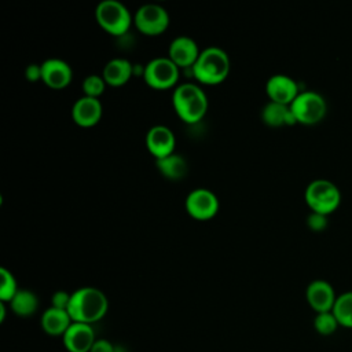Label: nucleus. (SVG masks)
<instances>
[{"instance_id": "b1692460", "label": "nucleus", "mask_w": 352, "mask_h": 352, "mask_svg": "<svg viewBox=\"0 0 352 352\" xmlns=\"http://www.w3.org/2000/svg\"><path fill=\"white\" fill-rule=\"evenodd\" d=\"M0 276H1V286H0V300L1 301H11L12 297L16 294V292L19 290L16 286V280L15 276L12 275L11 271H8L7 268L1 267L0 268Z\"/></svg>"}, {"instance_id": "cd10ccee", "label": "nucleus", "mask_w": 352, "mask_h": 352, "mask_svg": "<svg viewBox=\"0 0 352 352\" xmlns=\"http://www.w3.org/2000/svg\"><path fill=\"white\" fill-rule=\"evenodd\" d=\"M114 351H116V346L109 340L99 338L94 342L89 352H114Z\"/></svg>"}, {"instance_id": "423d86ee", "label": "nucleus", "mask_w": 352, "mask_h": 352, "mask_svg": "<svg viewBox=\"0 0 352 352\" xmlns=\"http://www.w3.org/2000/svg\"><path fill=\"white\" fill-rule=\"evenodd\" d=\"M297 122L312 125L319 122L327 110L326 99L322 94L314 89H305L298 92L294 100L289 104Z\"/></svg>"}, {"instance_id": "412c9836", "label": "nucleus", "mask_w": 352, "mask_h": 352, "mask_svg": "<svg viewBox=\"0 0 352 352\" xmlns=\"http://www.w3.org/2000/svg\"><path fill=\"white\" fill-rule=\"evenodd\" d=\"M10 302H11V309L18 316H30L38 308L37 296L28 289H19Z\"/></svg>"}, {"instance_id": "4be33fe9", "label": "nucleus", "mask_w": 352, "mask_h": 352, "mask_svg": "<svg viewBox=\"0 0 352 352\" xmlns=\"http://www.w3.org/2000/svg\"><path fill=\"white\" fill-rule=\"evenodd\" d=\"M331 312L337 318L340 326L352 329V290L337 296Z\"/></svg>"}, {"instance_id": "aec40b11", "label": "nucleus", "mask_w": 352, "mask_h": 352, "mask_svg": "<svg viewBox=\"0 0 352 352\" xmlns=\"http://www.w3.org/2000/svg\"><path fill=\"white\" fill-rule=\"evenodd\" d=\"M157 168L160 169V172L172 180H179L182 177L186 176L187 173V161L184 160L183 155L177 154V153H172L166 157L162 158H157Z\"/></svg>"}, {"instance_id": "f8f14e48", "label": "nucleus", "mask_w": 352, "mask_h": 352, "mask_svg": "<svg viewBox=\"0 0 352 352\" xmlns=\"http://www.w3.org/2000/svg\"><path fill=\"white\" fill-rule=\"evenodd\" d=\"M62 340L69 352H89L96 341L92 326L80 322H73L62 336Z\"/></svg>"}, {"instance_id": "dca6fc26", "label": "nucleus", "mask_w": 352, "mask_h": 352, "mask_svg": "<svg viewBox=\"0 0 352 352\" xmlns=\"http://www.w3.org/2000/svg\"><path fill=\"white\" fill-rule=\"evenodd\" d=\"M199 54L197 41L188 36H177L169 44V58L179 67H192Z\"/></svg>"}, {"instance_id": "1a4fd4ad", "label": "nucleus", "mask_w": 352, "mask_h": 352, "mask_svg": "<svg viewBox=\"0 0 352 352\" xmlns=\"http://www.w3.org/2000/svg\"><path fill=\"white\" fill-rule=\"evenodd\" d=\"M186 210L198 220H208L219 210V199L213 191L205 187L191 190L186 197Z\"/></svg>"}, {"instance_id": "6e6552de", "label": "nucleus", "mask_w": 352, "mask_h": 352, "mask_svg": "<svg viewBox=\"0 0 352 352\" xmlns=\"http://www.w3.org/2000/svg\"><path fill=\"white\" fill-rule=\"evenodd\" d=\"M136 28L148 36L161 34L169 25V14L166 8L155 3H146L140 6L133 16Z\"/></svg>"}, {"instance_id": "6ab92c4d", "label": "nucleus", "mask_w": 352, "mask_h": 352, "mask_svg": "<svg viewBox=\"0 0 352 352\" xmlns=\"http://www.w3.org/2000/svg\"><path fill=\"white\" fill-rule=\"evenodd\" d=\"M261 120L264 121V124L270 126L292 125L297 122L289 104H283L272 100L265 103L264 107L261 109Z\"/></svg>"}, {"instance_id": "f03ea898", "label": "nucleus", "mask_w": 352, "mask_h": 352, "mask_svg": "<svg viewBox=\"0 0 352 352\" xmlns=\"http://www.w3.org/2000/svg\"><path fill=\"white\" fill-rule=\"evenodd\" d=\"M172 103L177 116L188 124L199 121L208 110L206 92L194 82H184L175 88L172 94Z\"/></svg>"}, {"instance_id": "7ed1b4c3", "label": "nucleus", "mask_w": 352, "mask_h": 352, "mask_svg": "<svg viewBox=\"0 0 352 352\" xmlns=\"http://www.w3.org/2000/svg\"><path fill=\"white\" fill-rule=\"evenodd\" d=\"M191 69L198 81L204 84H217L228 76L230 58L223 48L210 45L201 51Z\"/></svg>"}, {"instance_id": "bb28decb", "label": "nucleus", "mask_w": 352, "mask_h": 352, "mask_svg": "<svg viewBox=\"0 0 352 352\" xmlns=\"http://www.w3.org/2000/svg\"><path fill=\"white\" fill-rule=\"evenodd\" d=\"M70 297H72L70 293L63 292V290H58L51 297V307L67 311V307H69V302H70Z\"/></svg>"}, {"instance_id": "5701e85b", "label": "nucleus", "mask_w": 352, "mask_h": 352, "mask_svg": "<svg viewBox=\"0 0 352 352\" xmlns=\"http://www.w3.org/2000/svg\"><path fill=\"white\" fill-rule=\"evenodd\" d=\"M338 326L340 323L331 311L318 312L314 318V327L322 336L333 334Z\"/></svg>"}, {"instance_id": "c756f323", "label": "nucleus", "mask_w": 352, "mask_h": 352, "mask_svg": "<svg viewBox=\"0 0 352 352\" xmlns=\"http://www.w3.org/2000/svg\"><path fill=\"white\" fill-rule=\"evenodd\" d=\"M4 316H6V307H4V301L0 302V322L4 320Z\"/></svg>"}, {"instance_id": "a211bd4d", "label": "nucleus", "mask_w": 352, "mask_h": 352, "mask_svg": "<svg viewBox=\"0 0 352 352\" xmlns=\"http://www.w3.org/2000/svg\"><path fill=\"white\" fill-rule=\"evenodd\" d=\"M135 66L126 58H113L103 67V78L110 85H122L133 74Z\"/></svg>"}, {"instance_id": "f3484780", "label": "nucleus", "mask_w": 352, "mask_h": 352, "mask_svg": "<svg viewBox=\"0 0 352 352\" xmlns=\"http://www.w3.org/2000/svg\"><path fill=\"white\" fill-rule=\"evenodd\" d=\"M72 323L73 320L66 309L50 307L41 315V327L48 336L52 337L63 336Z\"/></svg>"}, {"instance_id": "9b49d317", "label": "nucleus", "mask_w": 352, "mask_h": 352, "mask_svg": "<svg viewBox=\"0 0 352 352\" xmlns=\"http://www.w3.org/2000/svg\"><path fill=\"white\" fill-rule=\"evenodd\" d=\"M305 297L316 314L331 311L337 298L334 287L324 279H315L309 282L305 290Z\"/></svg>"}, {"instance_id": "ddd939ff", "label": "nucleus", "mask_w": 352, "mask_h": 352, "mask_svg": "<svg viewBox=\"0 0 352 352\" xmlns=\"http://www.w3.org/2000/svg\"><path fill=\"white\" fill-rule=\"evenodd\" d=\"M73 77L70 65L60 58H48L41 63V80L54 89L69 85Z\"/></svg>"}, {"instance_id": "c85d7f7f", "label": "nucleus", "mask_w": 352, "mask_h": 352, "mask_svg": "<svg viewBox=\"0 0 352 352\" xmlns=\"http://www.w3.org/2000/svg\"><path fill=\"white\" fill-rule=\"evenodd\" d=\"M25 76L29 81H37L41 80V65L37 63H30L26 70H25Z\"/></svg>"}, {"instance_id": "9d476101", "label": "nucleus", "mask_w": 352, "mask_h": 352, "mask_svg": "<svg viewBox=\"0 0 352 352\" xmlns=\"http://www.w3.org/2000/svg\"><path fill=\"white\" fill-rule=\"evenodd\" d=\"M146 146L148 151L155 157V160L166 157L175 153V146H176L175 133L169 126L157 124L147 131Z\"/></svg>"}, {"instance_id": "393cba45", "label": "nucleus", "mask_w": 352, "mask_h": 352, "mask_svg": "<svg viewBox=\"0 0 352 352\" xmlns=\"http://www.w3.org/2000/svg\"><path fill=\"white\" fill-rule=\"evenodd\" d=\"M106 84H107V82L104 81L103 76H99V74H89V76H87V77L82 80V91H84V95L98 98L99 95L103 94Z\"/></svg>"}, {"instance_id": "f257e3e1", "label": "nucleus", "mask_w": 352, "mask_h": 352, "mask_svg": "<svg viewBox=\"0 0 352 352\" xmlns=\"http://www.w3.org/2000/svg\"><path fill=\"white\" fill-rule=\"evenodd\" d=\"M109 308L104 293L94 286H84L72 293L67 312L73 322L95 323L100 320Z\"/></svg>"}, {"instance_id": "0eeeda50", "label": "nucleus", "mask_w": 352, "mask_h": 352, "mask_svg": "<svg viewBox=\"0 0 352 352\" xmlns=\"http://www.w3.org/2000/svg\"><path fill=\"white\" fill-rule=\"evenodd\" d=\"M179 69L169 56H155L143 67V78L151 88L165 89L176 84Z\"/></svg>"}, {"instance_id": "20e7f679", "label": "nucleus", "mask_w": 352, "mask_h": 352, "mask_svg": "<svg viewBox=\"0 0 352 352\" xmlns=\"http://www.w3.org/2000/svg\"><path fill=\"white\" fill-rule=\"evenodd\" d=\"M305 202L314 212L329 214L336 210L341 202V191L336 183L329 179L318 177L305 187Z\"/></svg>"}, {"instance_id": "a878e982", "label": "nucleus", "mask_w": 352, "mask_h": 352, "mask_svg": "<svg viewBox=\"0 0 352 352\" xmlns=\"http://www.w3.org/2000/svg\"><path fill=\"white\" fill-rule=\"evenodd\" d=\"M307 224L312 231H322L327 227V214L312 210L307 217Z\"/></svg>"}, {"instance_id": "39448f33", "label": "nucleus", "mask_w": 352, "mask_h": 352, "mask_svg": "<svg viewBox=\"0 0 352 352\" xmlns=\"http://www.w3.org/2000/svg\"><path fill=\"white\" fill-rule=\"evenodd\" d=\"M95 18L106 32L114 36L126 33L132 22L129 10L118 0H102L95 8Z\"/></svg>"}, {"instance_id": "4468645a", "label": "nucleus", "mask_w": 352, "mask_h": 352, "mask_svg": "<svg viewBox=\"0 0 352 352\" xmlns=\"http://www.w3.org/2000/svg\"><path fill=\"white\" fill-rule=\"evenodd\" d=\"M267 95L272 102L290 104L298 95L297 81L287 74H274L265 82Z\"/></svg>"}, {"instance_id": "2eb2a0df", "label": "nucleus", "mask_w": 352, "mask_h": 352, "mask_svg": "<svg viewBox=\"0 0 352 352\" xmlns=\"http://www.w3.org/2000/svg\"><path fill=\"white\" fill-rule=\"evenodd\" d=\"M103 113L102 103L99 98L94 96H81L78 98L72 107V117L76 124L81 126H92L99 122Z\"/></svg>"}]
</instances>
